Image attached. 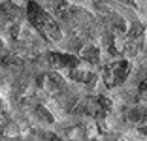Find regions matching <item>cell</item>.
Segmentation results:
<instances>
[{
  "label": "cell",
  "instance_id": "cell-8",
  "mask_svg": "<svg viewBox=\"0 0 147 141\" xmlns=\"http://www.w3.org/2000/svg\"><path fill=\"white\" fill-rule=\"evenodd\" d=\"M140 96H143V98H147V77L142 81V85H140Z\"/></svg>",
  "mask_w": 147,
  "mask_h": 141
},
{
  "label": "cell",
  "instance_id": "cell-7",
  "mask_svg": "<svg viewBox=\"0 0 147 141\" xmlns=\"http://www.w3.org/2000/svg\"><path fill=\"white\" fill-rule=\"evenodd\" d=\"M38 117H40V119H45V120H47V122H53V119H51V117H49V113L45 111L43 107H38Z\"/></svg>",
  "mask_w": 147,
  "mask_h": 141
},
{
  "label": "cell",
  "instance_id": "cell-9",
  "mask_svg": "<svg viewBox=\"0 0 147 141\" xmlns=\"http://www.w3.org/2000/svg\"><path fill=\"white\" fill-rule=\"evenodd\" d=\"M142 134H143V136H147V126H142Z\"/></svg>",
  "mask_w": 147,
  "mask_h": 141
},
{
  "label": "cell",
  "instance_id": "cell-3",
  "mask_svg": "<svg viewBox=\"0 0 147 141\" xmlns=\"http://www.w3.org/2000/svg\"><path fill=\"white\" fill-rule=\"evenodd\" d=\"M109 100L106 98V96H98V98H89L85 100V103H83V109H85V113H89L91 117H94V119H100V117H106V113L109 111Z\"/></svg>",
  "mask_w": 147,
  "mask_h": 141
},
{
  "label": "cell",
  "instance_id": "cell-6",
  "mask_svg": "<svg viewBox=\"0 0 147 141\" xmlns=\"http://www.w3.org/2000/svg\"><path fill=\"white\" fill-rule=\"evenodd\" d=\"M83 58L89 60V62H98V60H100L98 49H96V47H87L85 51H83Z\"/></svg>",
  "mask_w": 147,
  "mask_h": 141
},
{
  "label": "cell",
  "instance_id": "cell-1",
  "mask_svg": "<svg viewBox=\"0 0 147 141\" xmlns=\"http://www.w3.org/2000/svg\"><path fill=\"white\" fill-rule=\"evenodd\" d=\"M26 17H28L30 25L47 42H59L61 40V28H59L57 21L42 6H38L36 2H28V6H26Z\"/></svg>",
  "mask_w": 147,
  "mask_h": 141
},
{
  "label": "cell",
  "instance_id": "cell-2",
  "mask_svg": "<svg viewBox=\"0 0 147 141\" xmlns=\"http://www.w3.org/2000/svg\"><path fill=\"white\" fill-rule=\"evenodd\" d=\"M128 73H130V64L126 60H119V62H115V64L106 68L104 81H106L108 87H117L128 77Z\"/></svg>",
  "mask_w": 147,
  "mask_h": 141
},
{
  "label": "cell",
  "instance_id": "cell-5",
  "mask_svg": "<svg viewBox=\"0 0 147 141\" xmlns=\"http://www.w3.org/2000/svg\"><path fill=\"white\" fill-rule=\"evenodd\" d=\"M145 119H147V107L145 105H134L126 111V120H128V122L138 124Z\"/></svg>",
  "mask_w": 147,
  "mask_h": 141
},
{
  "label": "cell",
  "instance_id": "cell-4",
  "mask_svg": "<svg viewBox=\"0 0 147 141\" xmlns=\"http://www.w3.org/2000/svg\"><path fill=\"white\" fill-rule=\"evenodd\" d=\"M47 60L51 62L53 66H59V68L64 70H72L79 64V58L74 55H66V53H49Z\"/></svg>",
  "mask_w": 147,
  "mask_h": 141
}]
</instances>
